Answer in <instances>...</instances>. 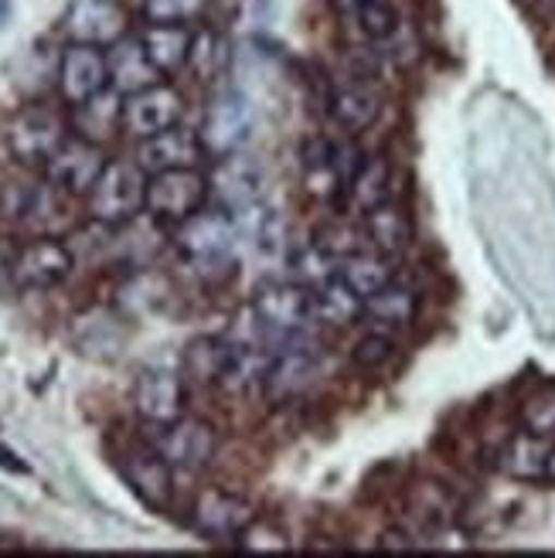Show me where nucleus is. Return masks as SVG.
<instances>
[{"label": "nucleus", "instance_id": "25", "mask_svg": "<svg viewBox=\"0 0 555 558\" xmlns=\"http://www.w3.org/2000/svg\"><path fill=\"white\" fill-rule=\"evenodd\" d=\"M141 41L147 48V59L157 65V72L171 75L188 65L194 35L188 32V24H147Z\"/></svg>", "mask_w": 555, "mask_h": 558}, {"label": "nucleus", "instance_id": "22", "mask_svg": "<svg viewBox=\"0 0 555 558\" xmlns=\"http://www.w3.org/2000/svg\"><path fill=\"white\" fill-rule=\"evenodd\" d=\"M72 109H75L72 130L82 140H93V144H106V140L123 126V96L113 86L86 102L72 106Z\"/></svg>", "mask_w": 555, "mask_h": 558}, {"label": "nucleus", "instance_id": "15", "mask_svg": "<svg viewBox=\"0 0 555 558\" xmlns=\"http://www.w3.org/2000/svg\"><path fill=\"white\" fill-rule=\"evenodd\" d=\"M133 409L147 426H168L184 415V375L171 368H147L133 385Z\"/></svg>", "mask_w": 555, "mask_h": 558}, {"label": "nucleus", "instance_id": "2", "mask_svg": "<svg viewBox=\"0 0 555 558\" xmlns=\"http://www.w3.org/2000/svg\"><path fill=\"white\" fill-rule=\"evenodd\" d=\"M174 245L194 269H215L229 259L232 245H236V218L218 208L194 211L178 226Z\"/></svg>", "mask_w": 555, "mask_h": 558}, {"label": "nucleus", "instance_id": "40", "mask_svg": "<svg viewBox=\"0 0 555 558\" xmlns=\"http://www.w3.org/2000/svg\"><path fill=\"white\" fill-rule=\"evenodd\" d=\"M545 481H548V484H555V442H552L548 460H545Z\"/></svg>", "mask_w": 555, "mask_h": 558}, {"label": "nucleus", "instance_id": "37", "mask_svg": "<svg viewBox=\"0 0 555 558\" xmlns=\"http://www.w3.org/2000/svg\"><path fill=\"white\" fill-rule=\"evenodd\" d=\"M218 62H221V38L215 32L194 35V41H191V59H188V65L194 69V75L212 78L218 72Z\"/></svg>", "mask_w": 555, "mask_h": 558}, {"label": "nucleus", "instance_id": "21", "mask_svg": "<svg viewBox=\"0 0 555 558\" xmlns=\"http://www.w3.org/2000/svg\"><path fill=\"white\" fill-rule=\"evenodd\" d=\"M106 62H109V86H113L120 96H133V93L150 89L160 82V72L147 59V48L141 38H120L106 51Z\"/></svg>", "mask_w": 555, "mask_h": 558}, {"label": "nucleus", "instance_id": "32", "mask_svg": "<svg viewBox=\"0 0 555 558\" xmlns=\"http://www.w3.org/2000/svg\"><path fill=\"white\" fill-rule=\"evenodd\" d=\"M521 429L545 436V439H555V385H545V388H539L535 396L524 399Z\"/></svg>", "mask_w": 555, "mask_h": 558}, {"label": "nucleus", "instance_id": "17", "mask_svg": "<svg viewBox=\"0 0 555 558\" xmlns=\"http://www.w3.org/2000/svg\"><path fill=\"white\" fill-rule=\"evenodd\" d=\"M120 473L130 484V490L144 500L147 508L164 511L171 505L174 494V466L164 460L154 446H144V450H130L120 460Z\"/></svg>", "mask_w": 555, "mask_h": 558}, {"label": "nucleus", "instance_id": "38", "mask_svg": "<svg viewBox=\"0 0 555 558\" xmlns=\"http://www.w3.org/2000/svg\"><path fill=\"white\" fill-rule=\"evenodd\" d=\"M0 466L11 470V473H27V463H21V457L11 453V450H4V446H0Z\"/></svg>", "mask_w": 555, "mask_h": 558}, {"label": "nucleus", "instance_id": "1", "mask_svg": "<svg viewBox=\"0 0 555 558\" xmlns=\"http://www.w3.org/2000/svg\"><path fill=\"white\" fill-rule=\"evenodd\" d=\"M93 221L106 229H120L147 208V174L141 163L109 160L93 191L86 194Z\"/></svg>", "mask_w": 555, "mask_h": 558}, {"label": "nucleus", "instance_id": "12", "mask_svg": "<svg viewBox=\"0 0 555 558\" xmlns=\"http://www.w3.org/2000/svg\"><path fill=\"white\" fill-rule=\"evenodd\" d=\"M181 113H184L181 93L174 86H164V82L133 96H123V130L133 140H147V136H157L164 130L178 126Z\"/></svg>", "mask_w": 555, "mask_h": 558}, {"label": "nucleus", "instance_id": "30", "mask_svg": "<svg viewBox=\"0 0 555 558\" xmlns=\"http://www.w3.org/2000/svg\"><path fill=\"white\" fill-rule=\"evenodd\" d=\"M338 276L345 279V283L362 296L369 300L372 293H378L385 283H393V266H388V256L382 253H351L338 263Z\"/></svg>", "mask_w": 555, "mask_h": 558}, {"label": "nucleus", "instance_id": "23", "mask_svg": "<svg viewBox=\"0 0 555 558\" xmlns=\"http://www.w3.org/2000/svg\"><path fill=\"white\" fill-rule=\"evenodd\" d=\"M311 306H314V324L324 327H348L362 317L365 300L358 296L345 279L335 272L330 279H324L321 287L311 290Z\"/></svg>", "mask_w": 555, "mask_h": 558}, {"label": "nucleus", "instance_id": "33", "mask_svg": "<svg viewBox=\"0 0 555 558\" xmlns=\"http://www.w3.org/2000/svg\"><path fill=\"white\" fill-rule=\"evenodd\" d=\"M253 248L256 256L266 259V263H276L287 256V232H283V221L280 215L273 211H263L253 226Z\"/></svg>", "mask_w": 555, "mask_h": 558}, {"label": "nucleus", "instance_id": "31", "mask_svg": "<svg viewBox=\"0 0 555 558\" xmlns=\"http://www.w3.org/2000/svg\"><path fill=\"white\" fill-rule=\"evenodd\" d=\"M388 187H393V167H388L385 157H365L362 171L351 178V184L345 187L348 198L358 211H372L375 205L388 202Z\"/></svg>", "mask_w": 555, "mask_h": 558}, {"label": "nucleus", "instance_id": "28", "mask_svg": "<svg viewBox=\"0 0 555 558\" xmlns=\"http://www.w3.org/2000/svg\"><path fill=\"white\" fill-rule=\"evenodd\" d=\"M552 442L555 439H545V436H535L529 429H521L505 446L502 466L511 473V477H518V481H545V460H548Z\"/></svg>", "mask_w": 555, "mask_h": 558}, {"label": "nucleus", "instance_id": "26", "mask_svg": "<svg viewBox=\"0 0 555 558\" xmlns=\"http://www.w3.org/2000/svg\"><path fill=\"white\" fill-rule=\"evenodd\" d=\"M415 311H420V300H415V290L406 283H385L378 293H372L365 300L362 317L385 327V330H402L415 320Z\"/></svg>", "mask_w": 555, "mask_h": 558}, {"label": "nucleus", "instance_id": "18", "mask_svg": "<svg viewBox=\"0 0 555 558\" xmlns=\"http://www.w3.org/2000/svg\"><path fill=\"white\" fill-rule=\"evenodd\" d=\"M341 27L365 45L388 41L399 27V14L393 8V0H330Z\"/></svg>", "mask_w": 555, "mask_h": 558}, {"label": "nucleus", "instance_id": "4", "mask_svg": "<svg viewBox=\"0 0 555 558\" xmlns=\"http://www.w3.org/2000/svg\"><path fill=\"white\" fill-rule=\"evenodd\" d=\"M208 202V178L198 167H184V171H164L147 178V215L157 221H171L181 226L184 218L202 211Z\"/></svg>", "mask_w": 555, "mask_h": 558}, {"label": "nucleus", "instance_id": "11", "mask_svg": "<svg viewBox=\"0 0 555 558\" xmlns=\"http://www.w3.org/2000/svg\"><path fill=\"white\" fill-rule=\"evenodd\" d=\"M253 521H256V508L232 490H202L198 500H194V511H191L194 532L212 542L236 545V538Z\"/></svg>", "mask_w": 555, "mask_h": 558}, {"label": "nucleus", "instance_id": "16", "mask_svg": "<svg viewBox=\"0 0 555 558\" xmlns=\"http://www.w3.org/2000/svg\"><path fill=\"white\" fill-rule=\"evenodd\" d=\"M205 157L202 136L188 126H171L157 136L141 140L136 147V163L144 167V174H164V171H184V167H198Z\"/></svg>", "mask_w": 555, "mask_h": 558}, {"label": "nucleus", "instance_id": "39", "mask_svg": "<svg viewBox=\"0 0 555 558\" xmlns=\"http://www.w3.org/2000/svg\"><path fill=\"white\" fill-rule=\"evenodd\" d=\"M382 548H402V551H406V548H412V538H409L406 532H399V535H396V532H388V535L382 538Z\"/></svg>", "mask_w": 555, "mask_h": 558}, {"label": "nucleus", "instance_id": "29", "mask_svg": "<svg viewBox=\"0 0 555 558\" xmlns=\"http://www.w3.org/2000/svg\"><path fill=\"white\" fill-rule=\"evenodd\" d=\"M51 184H32V181H4L0 184V218L4 221H38L51 208Z\"/></svg>", "mask_w": 555, "mask_h": 558}, {"label": "nucleus", "instance_id": "24", "mask_svg": "<svg viewBox=\"0 0 555 558\" xmlns=\"http://www.w3.org/2000/svg\"><path fill=\"white\" fill-rule=\"evenodd\" d=\"M365 235L375 253L382 256H402L412 242V221L402 205L382 202L372 211H365Z\"/></svg>", "mask_w": 555, "mask_h": 558}, {"label": "nucleus", "instance_id": "3", "mask_svg": "<svg viewBox=\"0 0 555 558\" xmlns=\"http://www.w3.org/2000/svg\"><path fill=\"white\" fill-rule=\"evenodd\" d=\"M249 314L269 333V338H300L303 330L314 327L311 290L300 283H266L256 296Z\"/></svg>", "mask_w": 555, "mask_h": 558}, {"label": "nucleus", "instance_id": "36", "mask_svg": "<svg viewBox=\"0 0 555 558\" xmlns=\"http://www.w3.org/2000/svg\"><path fill=\"white\" fill-rule=\"evenodd\" d=\"M236 548H239V551H290V538H287L276 524L256 518V521L249 524L245 532L236 538Z\"/></svg>", "mask_w": 555, "mask_h": 558}, {"label": "nucleus", "instance_id": "35", "mask_svg": "<svg viewBox=\"0 0 555 558\" xmlns=\"http://www.w3.org/2000/svg\"><path fill=\"white\" fill-rule=\"evenodd\" d=\"M393 357H396V341L388 338L385 330H372V333H365V338L351 348V361H354L358 368H365V372H378V368H385Z\"/></svg>", "mask_w": 555, "mask_h": 558}, {"label": "nucleus", "instance_id": "14", "mask_svg": "<svg viewBox=\"0 0 555 558\" xmlns=\"http://www.w3.org/2000/svg\"><path fill=\"white\" fill-rule=\"evenodd\" d=\"M126 11L120 0H75L65 14V35L79 45L113 48L120 38H126Z\"/></svg>", "mask_w": 555, "mask_h": 558}, {"label": "nucleus", "instance_id": "34", "mask_svg": "<svg viewBox=\"0 0 555 558\" xmlns=\"http://www.w3.org/2000/svg\"><path fill=\"white\" fill-rule=\"evenodd\" d=\"M208 8V0H144L147 24H191Z\"/></svg>", "mask_w": 555, "mask_h": 558}, {"label": "nucleus", "instance_id": "8", "mask_svg": "<svg viewBox=\"0 0 555 558\" xmlns=\"http://www.w3.org/2000/svg\"><path fill=\"white\" fill-rule=\"evenodd\" d=\"M154 429V439L150 446L168 460L174 470H184V473H194V470H205L218 450V436L208 423L202 418H191V415H181L168 426H150Z\"/></svg>", "mask_w": 555, "mask_h": 558}, {"label": "nucleus", "instance_id": "6", "mask_svg": "<svg viewBox=\"0 0 555 558\" xmlns=\"http://www.w3.org/2000/svg\"><path fill=\"white\" fill-rule=\"evenodd\" d=\"M198 136L205 154L215 160L239 154L249 144V136H253V102L236 89L215 96L212 106L205 109Z\"/></svg>", "mask_w": 555, "mask_h": 558}, {"label": "nucleus", "instance_id": "5", "mask_svg": "<svg viewBox=\"0 0 555 558\" xmlns=\"http://www.w3.org/2000/svg\"><path fill=\"white\" fill-rule=\"evenodd\" d=\"M69 140L65 120L48 106H27L8 126V147L17 163L24 167H45L55 150Z\"/></svg>", "mask_w": 555, "mask_h": 558}, {"label": "nucleus", "instance_id": "20", "mask_svg": "<svg viewBox=\"0 0 555 558\" xmlns=\"http://www.w3.org/2000/svg\"><path fill=\"white\" fill-rule=\"evenodd\" d=\"M317 375V351L300 338H290L287 348L276 351L273 365H269V375H266V392L273 399H287V396H297L303 392Z\"/></svg>", "mask_w": 555, "mask_h": 558}, {"label": "nucleus", "instance_id": "7", "mask_svg": "<svg viewBox=\"0 0 555 558\" xmlns=\"http://www.w3.org/2000/svg\"><path fill=\"white\" fill-rule=\"evenodd\" d=\"M260 194H263V167L253 157H245L239 150L215 160L208 174V198H215L218 211H226L232 218L249 215L256 208Z\"/></svg>", "mask_w": 555, "mask_h": 558}, {"label": "nucleus", "instance_id": "27", "mask_svg": "<svg viewBox=\"0 0 555 558\" xmlns=\"http://www.w3.org/2000/svg\"><path fill=\"white\" fill-rule=\"evenodd\" d=\"M226 361H229V341L221 338H194L184 354H181V375L191 385H221V375H226Z\"/></svg>", "mask_w": 555, "mask_h": 558}, {"label": "nucleus", "instance_id": "9", "mask_svg": "<svg viewBox=\"0 0 555 558\" xmlns=\"http://www.w3.org/2000/svg\"><path fill=\"white\" fill-rule=\"evenodd\" d=\"M106 154L102 144H93V140L82 136H69L65 144L55 150V157L45 163V181L62 191V194H89L93 184L99 181V174L106 171Z\"/></svg>", "mask_w": 555, "mask_h": 558}, {"label": "nucleus", "instance_id": "10", "mask_svg": "<svg viewBox=\"0 0 555 558\" xmlns=\"http://www.w3.org/2000/svg\"><path fill=\"white\" fill-rule=\"evenodd\" d=\"M75 269V253L59 242V239H35L17 248V256L11 263V276L14 283L24 290H51L65 283Z\"/></svg>", "mask_w": 555, "mask_h": 558}, {"label": "nucleus", "instance_id": "19", "mask_svg": "<svg viewBox=\"0 0 555 558\" xmlns=\"http://www.w3.org/2000/svg\"><path fill=\"white\" fill-rule=\"evenodd\" d=\"M378 109L382 99L378 93L369 86V82H358V78H338L330 86L327 96V113L330 120L338 123L341 133H362L378 120Z\"/></svg>", "mask_w": 555, "mask_h": 558}, {"label": "nucleus", "instance_id": "13", "mask_svg": "<svg viewBox=\"0 0 555 558\" xmlns=\"http://www.w3.org/2000/svg\"><path fill=\"white\" fill-rule=\"evenodd\" d=\"M59 89L69 106H79L102 89H109V62L106 51L96 45L72 41L59 59Z\"/></svg>", "mask_w": 555, "mask_h": 558}]
</instances>
